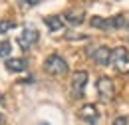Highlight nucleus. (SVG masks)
Wrapping results in <instances>:
<instances>
[{"instance_id": "15", "label": "nucleus", "mask_w": 129, "mask_h": 125, "mask_svg": "<svg viewBox=\"0 0 129 125\" xmlns=\"http://www.w3.org/2000/svg\"><path fill=\"white\" fill-rule=\"evenodd\" d=\"M111 125H127V117H123V115H119V117H115L113 119Z\"/></svg>"}, {"instance_id": "5", "label": "nucleus", "mask_w": 129, "mask_h": 125, "mask_svg": "<svg viewBox=\"0 0 129 125\" xmlns=\"http://www.w3.org/2000/svg\"><path fill=\"white\" fill-rule=\"evenodd\" d=\"M87 79H89V76H87V72H83V70H78V72L72 74V95H74L76 99H81V97H83Z\"/></svg>"}, {"instance_id": "14", "label": "nucleus", "mask_w": 129, "mask_h": 125, "mask_svg": "<svg viewBox=\"0 0 129 125\" xmlns=\"http://www.w3.org/2000/svg\"><path fill=\"white\" fill-rule=\"evenodd\" d=\"M22 6H28V8H34V6H38L42 0H18Z\"/></svg>"}, {"instance_id": "4", "label": "nucleus", "mask_w": 129, "mask_h": 125, "mask_svg": "<svg viewBox=\"0 0 129 125\" xmlns=\"http://www.w3.org/2000/svg\"><path fill=\"white\" fill-rule=\"evenodd\" d=\"M95 89H97V95H99L101 101H111L113 97H115V83L107 76H101V78L97 79Z\"/></svg>"}, {"instance_id": "18", "label": "nucleus", "mask_w": 129, "mask_h": 125, "mask_svg": "<svg viewBox=\"0 0 129 125\" xmlns=\"http://www.w3.org/2000/svg\"><path fill=\"white\" fill-rule=\"evenodd\" d=\"M38 125H50V123H46V121H42V123H38Z\"/></svg>"}, {"instance_id": "17", "label": "nucleus", "mask_w": 129, "mask_h": 125, "mask_svg": "<svg viewBox=\"0 0 129 125\" xmlns=\"http://www.w3.org/2000/svg\"><path fill=\"white\" fill-rule=\"evenodd\" d=\"M125 30H129V20H127V24H125Z\"/></svg>"}, {"instance_id": "9", "label": "nucleus", "mask_w": 129, "mask_h": 125, "mask_svg": "<svg viewBox=\"0 0 129 125\" xmlns=\"http://www.w3.org/2000/svg\"><path fill=\"white\" fill-rule=\"evenodd\" d=\"M4 68L8 70V72H26L28 70V60L26 58H8L6 62H4Z\"/></svg>"}, {"instance_id": "11", "label": "nucleus", "mask_w": 129, "mask_h": 125, "mask_svg": "<svg viewBox=\"0 0 129 125\" xmlns=\"http://www.w3.org/2000/svg\"><path fill=\"white\" fill-rule=\"evenodd\" d=\"M44 24L48 26V30L52 32V34L64 30V18H62V16H46V18H44Z\"/></svg>"}, {"instance_id": "13", "label": "nucleus", "mask_w": 129, "mask_h": 125, "mask_svg": "<svg viewBox=\"0 0 129 125\" xmlns=\"http://www.w3.org/2000/svg\"><path fill=\"white\" fill-rule=\"evenodd\" d=\"M16 28V22L14 20H0V34H6L8 30Z\"/></svg>"}, {"instance_id": "6", "label": "nucleus", "mask_w": 129, "mask_h": 125, "mask_svg": "<svg viewBox=\"0 0 129 125\" xmlns=\"http://www.w3.org/2000/svg\"><path fill=\"white\" fill-rule=\"evenodd\" d=\"M38 40H40V32L36 30L34 26H26V28L22 30V34L18 36V46L22 48L24 52H28L32 46L38 44Z\"/></svg>"}, {"instance_id": "2", "label": "nucleus", "mask_w": 129, "mask_h": 125, "mask_svg": "<svg viewBox=\"0 0 129 125\" xmlns=\"http://www.w3.org/2000/svg\"><path fill=\"white\" fill-rule=\"evenodd\" d=\"M44 72L48 76H54V78H62V76H66L70 72V66L60 54H52L44 62Z\"/></svg>"}, {"instance_id": "12", "label": "nucleus", "mask_w": 129, "mask_h": 125, "mask_svg": "<svg viewBox=\"0 0 129 125\" xmlns=\"http://www.w3.org/2000/svg\"><path fill=\"white\" fill-rule=\"evenodd\" d=\"M12 52V46L8 40H0V58H8Z\"/></svg>"}, {"instance_id": "8", "label": "nucleus", "mask_w": 129, "mask_h": 125, "mask_svg": "<svg viewBox=\"0 0 129 125\" xmlns=\"http://www.w3.org/2000/svg\"><path fill=\"white\" fill-rule=\"evenodd\" d=\"M91 58H93V62L97 64V66H109L111 64V50L107 46H99L97 50H93L91 52Z\"/></svg>"}, {"instance_id": "16", "label": "nucleus", "mask_w": 129, "mask_h": 125, "mask_svg": "<svg viewBox=\"0 0 129 125\" xmlns=\"http://www.w3.org/2000/svg\"><path fill=\"white\" fill-rule=\"evenodd\" d=\"M0 125H6V115L0 111Z\"/></svg>"}, {"instance_id": "10", "label": "nucleus", "mask_w": 129, "mask_h": 125, "mask_svg": "<svg viewBox=\"0 0 129 125\" xmlns=\"http://www.w3.org/2000/svg\"><path fill=\"white\" fill-rule=\"evenodd\" d=\"M64 20H68V24H72V26H80L85 20V12L81 8H72L64 14Z\"/></svg>"}, {"instance_id": "1", "label": "nucleus", "mask_w": 129, "mask_h": 125, "mask_svg": "<svg viewBox=\"0 0 129 125\" xmlns=\"http://www.w3.org/2000/svg\"><path fill=\"white\" fill-rule=\"evenodd\" d=\"M127 24V16L125 14H115L111 18H101V16H91L89 18V26L97 30H123Z\"/></svg>"}, {"instance_id": "3", "label": "nucleus", "mask_w": 129, "mask_h": 125, "mask_svg": "<svg viewBox=\"0 0 129 125\" xmlns=\"http://www.w3.org/2000/svg\"><path fill=\"white\" fill-rule=\"evenodd\" d=\"M111 66L119 74H129V50L125 46H117L111 50Z\"/></svg>"}, {"instance_id": "7", "label": "nucleus", "mask_w": 129, "mask_h": 125, "mask_svg": "<svg viewBox=\"0 0 129 125\" xmlns=\"http://www.w3.org/2000/svg\"><path fill=\"white\" fill-rule=\"evenodd\" d=\"M78 115H80L81 121H85L87 125H95L99 121V111L93 103H85V105H81L80 111H78Z\"/></svg>"}]
</instances>
